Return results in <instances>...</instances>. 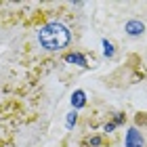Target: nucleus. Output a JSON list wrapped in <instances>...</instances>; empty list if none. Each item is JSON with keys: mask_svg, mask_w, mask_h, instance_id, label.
<instances>
[{"mask_svg": "<svg viewBox=\"0 0 147 147\" xmlns=\"http://www.w3.org/2000/svg\"><path fill=\"white\" fill-rule=\"evenodd\" d=\"M74 124H76V111H71L69 116H67V128H71Z\"/></svg>", "mask_w": 147, "mask_h": 147, "instance_id": "nucleus-7", "label": "nucleus"}, {"mask_svg": "<svg viewBox=\"0 0 147 147\" xmlns=\"http://www.w3.org/2000/svg\"><path fill=\"white\" fill-rule=\"evenodd\" d=\"M65 61H67V63H78L80 67H86V59H84L82 55H78V53H71V55H67V57H65Z\"/></svg>", "mask_w": 147, "mask_h": 147, "instance_id": "nucleus-5", "label": "nucleus"}, {"mask_svg": "<svg viewBox=\"0 0 147 147\" xmlns=\"http://www.w3.org/2000/svg\"><path fill=\"white\" fill-rule=\"evenodd\" d=\"M113 128H116V124H113V122L111 124H105V132H111Z\"/></svg>", "mask_w": 147, "mask_h": 147, "instance_id": "nucleus-9", "label": "nucleus"}, {"mask_svg": "<svg viewBox=\"0 0 147 147\" xmlns=\"http://www.w3.org/2000/svg\"><path fill=\"white\" fill-rule=\"evenodd\" d=\"M143 30H145V28H143L141 21H128V23H126V32H128L130 36H141Z\"/></svg>", "mask_w": 147, "mask_h": 147, "instance_id": "nucleus-3", "label": "nucleus"}, {"mask_svg": "<svg viewBox=\"0 0 147 147\" xmlns=\"http://www.w3.org/2000/svg\"><path fill=\"white\" fill-rule=\"evenodd\" d=\"M124 147H143V137L137 128H130L126 132V141H124Z\"/></svg>", "mask_w": 147, "mask_h": 147, "instance_id": "nucleus-2", "label": "nucleus"}, {"mask_svg": "<svg viewBox=\"0 0 147 147\" xmlns=\"http://www.w3.org/2000/svg\"><path fill=\"white\" fill-rule=\"evenodd\" d=\"M90 145L99 147V145H101V139H99V137H92V139H90Z\"/></svg>", "mask_w": 147, "mask_h": 147, "instance_id": "nucleus-8", "label": "nucleus"}, {"mask_svg": "<svg viewBox=\"0 0 147 147\" xmlns=\"http://www.w3.org/2000/svg\"><path fill=\"white\" fill-rule=\"evenodd\" d=\"M103 53H105V57H113V46L107 40H103Z\"/></svg>", "mask_w": 147, "mask_h": 147, "instance_id": "nucleus-6", "label": "nucleus"}, {"mask_svg": "<svg viewBox=\"0 0 147 147\" xmlns=\"http://www.w3.org/2000/svg\"><path fill=\"white\" fill-rule=\"evenodd\" d=\"M38 42L46 51H61L69 44V30L63 23H46L38 32Z\"/></svg>", "mask_w": 147, "mask_h": 147, "instance_id": "nucleus-1", "label": "nucleus"}, {"mask_svg": "<svg viewBox=\"0 0 147 147\" xmlns=\"http://www.w3.org/2000/svg\"><path fill=\"white\" fill-rule=\"evenodd\" d=\"M84 103H86L84 90H76V92L71 95V105H74V107H84Z\"/></svg>", "mask_w": 147, "mask_h": 147, "instance_id": "nucleus-4", "label": "nucleus"}]
</instances>
